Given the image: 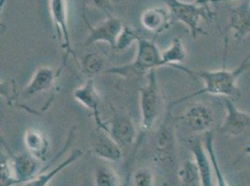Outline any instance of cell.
I'll return each instance as SVG.
<instances>
[{"label": "cell", "instance_id": "obj_1", "mask_svg": "<svg viewBox=\"0 0 250 186\" xmlns=\"http://www.w3.org/2000/svg\"><path fill=\"white\" fill-rule=\"evenodd\" d=\"M250 67V62L243 61L239 66L234 70H227L223 68L221 70H191L182 64L176 65L174 68L181 72L186 73L188 75L193 76L204 83V88L196 93L187 95L181 99H178L172 103V105L180 104L190 98L200 96L205 93H208L215 96H221L232 100L237 99L240 92L237 88V80L240 75Z\"/></svg>", "mask_w": 250, "mask_h": 186}, {"label": "cell", "instance_id": "obj_2", "mask_svg": "<svg viewBox=\"0 0 250 186\" xmlns=\"http://www.w3.org/2000/svg\"><path fill=\"white\" fill-rule=\"evenodd\" d=\"M163 109V100L157 79L156 70L146 74V82L139 91L140 123L136 145H141L143 139L152 130Z\"/></svg>", "mask_w": 250, "mask_h": 186}, {"label": "cell", "instance_id": "obj_3", "mask_svg": "<svg viewBox=\"0 0 250 186\" xmlns=\"http://www.w3.org/2000/svg\"><path fill=\"white\" fill-rule=\"evenodd\" d=\"M137 43L136 57L134 61L123 66L104 69L105 74H117L125 77L142 76L152 70L163 67L162 52L155 41L140 37Z\"/></svg>", "mask_w": 250, "mask_h": 186}, {"label": "cell", "instance_id": "obj_4", "mask_svg": "<svg viewBox=\"0 0 250 186\" xmlns=\"http://www.w3.org/2000/svg\"><path fill=\"white\" fill-rule=\"evenodd\" d=\"M165 3L172 13L173 19L186 25L192 37H197L206 34L200 26L202 19H212L213 11L206 6L195 2H184L181 0H165Z\"/></svg>", "mask_w": 250, "mask_h": 186}, {"label": "cell", "instance_id": "obj_5", "mask_svg": "<svg viewBox=\"0 0 250 186\" xmlns=\"http://www.w3.org/2000/svg\"><path fill=\"white\" fill-rule=\"evenodd\" d=\"M177 148V137L175 128L168 114L165 121L161 124L154 136L152 145V158L158 165L170 166L175 159Z\"/></svg>", "mask_w": 250, "mask_h": 186}, {"label": "cell", "instance_id": "obj_6", "mask_svg": "<svg viewBox=\"0 0 250 186\" xmlns=\"http://www.w3.org/2000/svg\"><path fill=\"white\" fill-rule=\"evenodd\" d=\"M50 12L57 37L63 51L62 64L60 66V69L62 71L70 56L77 60L70 37L66 0H50Z\"/></svg>", "mask_w": 250, "mask_h": 186}, {"label": "cell", "instance_id": "obj_7", "mask_svg": "<svg viewBox=\"0 0 250 186\" xmlns=\"http://www.w3.org/2000/svg\"><path fill=\"white\" fill-rule=\"evenodd\" d=\"M86 24L90 30L89 37L85 41V46H91L96 43H105L114 51L118 37L123 30L125 24L121 19L114 15L106 16L104 21L96 25H92L88 19L84 17Z\"/></svg>", "mask_w": 250, "mask_h": 186}, {"label": "cell", "instance_id": "obj_8", "mask_svg": "<svg viewBox=\"0 0 250 186\" xmlns=\"http://www.w3.org/2000/svg\"><path fill=\"white\" fill-rule=\"evenodd\" d=\"M179 120L190 131L206 134L215 124V114L208 104L195 103L179 116Z\"/></svg>", "mask_w": 250, "mask_h": 186}, {"label": "cell", "instance_id": "obj_9", "mask_svg": "<svg viewBox=\"0 0 250 186\" xmlns=\"http://www.w3.org/2000/svg\"><path fill=\"white\" fill-rule=\"evenodd\" d=\"M72 95L77 103L82 104L84 108L93 114L97 128L107 132V126L102 120L100 111V96L97 92L94 78H88L83 85L74 91Z\"/></svg>", "mask_w": 250, "mask_h": 186}, {"label": "cell", "instance_id": "obj_10", "mask_svg": "<svg viewBox=\"0 0 250 186\" xmlns=\"http://www.w3.org/2000/svg\"><path fill=\"white\" fill-rule=\"evenodd\" d=\"M90 150L97 158L108 162H119L124 155V150L110 135L98 128L91 136Z\"/></svg>", "mask_w": 250, "mask_h": 186}, {"label": "cell", "instance_id": "obj_11", "mask_svg": "<svg viewBox=\"0 0 250 186\" xmlns=\"http://www.w3.org/2000/svg\"><path fill=\"white\" fill-rule=\"evenodd\" d=\"M107 126V133L123 150L136 145L138 130L133 120L124 114H116Z\"/></svg>", "mask_w": 250, "mask_h": 186}, {"label": "cell", "instance_id": "obj_12", "mask_svg": "<svg viewBox=\"0 0 250 186\" xmlns=\"http://www.w3.org/2000/svg\"><path fill=\"white\" fill-rule=\"evenodd\" d=\"M224 105L226 114L220 127L221 132L232 137L245 133L250 129V114L241 111L232 99L225 98Z\"/></svg>", "mask_w": 250, "mask_h": 186}, {"label": "cell", "instance_id": "obj_13", "mask_svg": "<svg viewBox=\"0 0 250 186\" xmlns=\"http://www.w3.org/2000/svg\"><path fill=\"white\" fill-rule=\"evenodd\" d=\"M11 165L18 186L24 184L42 172V161L25 151L17 155H11Z\"/></svg>", "mask_w": 250, "mask_h": 186}, {"label": "cell", "instance_id": "obj_14", "mask_svg": "<svg viewBox=\"0 0 250 186\" xmlns=\"http://www.w3.org/2000/svg\"><path fill=\"white\" fill-rule=\"evenodd\" d=\"M62 70H55L50 66L39 67L32 75L30 81L22 91V96L31 98L46 93L54 86L56 79L60 76Z\"/></svg>", "mask_w": 250, "mask_h": 186}, {"label": "cell", "instance_id": "obj_15", "mask_svg": "<svg viewBox=\"0 0 250 186\" xmlns=\"http://www.w3.org/2000/svg\"><path fill=\"white\" fill-rule=\"evenodd\" d=\"M188 148L193 156L192 159L197 166L200 186H215L213 181V167L204 142L198 139H190Z\"/></svg>", "mask_w": 250, "mask_h": 186}, {"label": "cell", "instance_id": "obj_16", "mask_svg": "<svg viewBox=\"0 0 250 186\" xmlns=\"http://www.w3.org/2000/svg\"><path fill=\"white\" fill-rule=\"evenodd\" d=\"M173 20L172 13L167 5L149 8L143 11L140 16L141 25L147 31L156 35L168 30Z\"/></svg>", "mask_w": 250, "mask_h": 186}, {"label": "cell", "instance_id": "obj_17", "mask_svg": "<svg viewBox=\"0 0 250 186\" xmlns=\"http://www.w3.org/2000/svg\"><path fill=\"white\" fill-rule=\"evenodd\" d=\"M229 29L232 39L235 42L242 41L250 34V9L249 4H241L230 11Z\"/></svg>", "mask_w": 250, "mask_h": 186}, {"label": "cell", "instance_id": "obj_18", "mask_svg": "<svg viewBox=\"0 0 250 186\" xmlns=\"http://www.w3.org/2000/svg\"><path fill=\"white\" fill-rule=\"evenodd\" d=\"M23 144L26 151L31 155L36 156L42 162L46 160L51 149V144L47 135L41 130H27L23 135Z\"/></svg>", "mask_w": 250, "mask_h": 186}, {"label": "cell", "instance_id": "obj_19", "mask_svg": "<svg viewBox=\"0 0 250 186\" xmlns=\"http://www.w3.org/2000/svg\"><path fill=\"white\" fill-rule=\"evenodd\" d=\"M82 155H83V151L80 149H77L73 151L67 158H65L59 165L54 167L51 170L42 172L40 175L35 177L30 181L17 186H48L56 176L61 173L66 167L72 165L74 162L77 161Z\"/></svg>", "mask_w": 250, "mask_h": 186}, {"label": "cell", "instance_id": "obj_20", "mask_svg": "<svg viewBox=\"0 0 250 186\" xmlns=\"http://www.w3.org/2000/svg\"><path fill=\"white\" fill-rule=\"evenodd\" d=\"M187 58V51L183 41L176 37L174 38L170 46L162 52V60L164 66L175 67L178 64H182Z\"/></svg>", "mask_w": 250, "mask_h": 186}, {"label": "cell", "instance_id": "obj_21", "mask_svg": "<svg viewBox=\"0 0 250 186\" xmlns=\"http://www.w3.org/2000/svg\"><path fill=\"white\" fill-rule=\"evenodd\" d=\"M206 138L204 141L205 146L207 148V151L208 153L210 160H211V164L213 167V171H214V177L216 180V185L217 186H229L225 176L223 174L220 166H219V160L216 155V151H215V147H214V135L212 131H209L208 133L205 134Z\"/></svg>", "mask_w": 250, "mask_h": 186}, {"label": "cell", "instance_id": "obj_22", "mask_svg": "<svg viewBox=\"0 0 250 186\" xmlns=\"http://www.w3.org/2000/svg\"><path fill=\"white\" fill-rule=\"evenodd\" d=\"M80 66L83 72L90 77H93L96 74H101L104 71V60L95 52H90L84 55Z\"/></svg>", "mask_w": 250, "mask_h": 186}, {"label": "cell", "instance_id": "obj_23", "mask_svg": "<svg viewBox=\"0 0 250 186\" xmlns=\"http://www.w3.org/2000/svg\"><path fill=\"white\" fill-rule=\"evenodd\" d=\"M95 186H122L121 180L114 170L106 166H98L94 169Z\"/></svg>", "mask_w": 250, "mask_h": 186}, {"label": "cell", "instance_id": "obj_24", "mask_svg": "<svg viewBox=\"0 0 250 186\" xmlns=\"http://www.w3.org/2000/svg\"><path fill=\"white\" fill-rule=\"evenodd\" d=\"M141 37L139 32L133 28L132 26L125 25L121 32L118 40L115 46L114 51L116 52H125L128 48H130L135 42L138 41Z\"/></svg>", "mask_w": 250, "mask_h": 186}, {"label": "cell", "instance_id": "obj_25", "mask_svg": "<svg viewBox=\"0 0 250 186\" xmlns=\"http://www.w3.org/2000/svg\"><path fill=\"white\" fill-rule=\"evenodd\" d=\"M177 175L179 177V180L187 186H192L195 184L200 185L198 169L193 159L190 161L188 160L180 166Z\"/></svg>", "mask_w": 250, "mask_h": 186}, {"label": "cell", "instance_id": "obj_26", "mask_svg": "<svg viewBox=\"0 0 250 186\" xmlns=\"http://www.w3.org/2000/svg\"><path fill=\"white\" fill-rule=\"evenodd\" d=\"M18 183L14 177L11 165V157L5 152L0 156V186H17Z\"/></svg>", "mask_w": 250, "mask_h": 186}, {"label": "cell", "instance_id": "obj_27", "mask_svg": "<svg viewBox=\"0 0 250 186\" xmlns=\"http://www.w3.org/2000/svg\"><path fill=\"white\" fill-rule=\"evenodd\" d=\"M133 186H154L155 176L148 168H138L133 174Z\"/></svg>", "mask_w": 250, "mask_h": 186}, {"label": "cell", "instance_id": "obj_28", "mask_svg": "<svg viewBox=\"0 0 250 186\" xmlns=\"http://www.w3.org/2000/svg\"><path fill=\"white\" fill-rule=\"evenodd\" d=\"M84 4L91 8L103 11L106 16L113 15L112 1L111 0H84Z\"/></svg>", "mask_w": 250, "mask_h": 186}, {"label": "cell", "instance_id": "obj_29", "mask_svg": "<svg viewBox=\"0 0 250 186\" xmlns=\"http://www.w3.org/2000/svg\"><path fill=\"white\" fill-rule=\"evenodd\" d=\"M244 61H245V62H250V54H248V56H247V57H246V59H245V60H244Z\"/></svg>", "mask_w": 250, "mask_h": 186}, {"label": "cell", "instance_id": "obj_30", "mask_svg": "<svg viewBox=\"0 0 250 186\" xmlns=\"http://www.w3.org/2000/svg\"><path fill=\"white\" fill-rule=\"evenodd\" d=\"M245 151H246V153H247V154L250 155V146H248V147L246 148V150H245Z\"/></svg>", "mask_w": 250, "mask_h": 186}, {"label": "cell", "instance_id": "obj_31", "mask_svg": "<svg viewBox=\"0 0 250 186\" xmlns=\"http://www.w3.org/2000/svg\"><path fill=\"white\" fill-rule=\"evenodd\" d=\"M114 2H119V1H122V0H113Z\"/></svg>", "mask_w": 250, "mask_h": 186}, {"label": "cell", "instance_id": "obj_32", "mask_svg": "<svg viewBox=\"0 0 250 186\" xmlns=\"http://www.w3.org/2000/svg\"><path fill=\"white\" fill-rule=\"evenodd\" d=\"M249 7H250V2H249Z\"/></svg>", "mask_w": 250, "mask_h": 186}, {"label": "cell", "instance_id": "obj_33", "mask_svg": "<svg viewBox=\"0 0 250 186\" xmlns=\"http://www.w3.org/2000/svg\"><path fill=\"white\" fill-rule=\"evenodd\" d=\"M164 186H167V185H164Z\"/></svg>", "mask_w": 250, "mask_h": 186}]
</instances>
